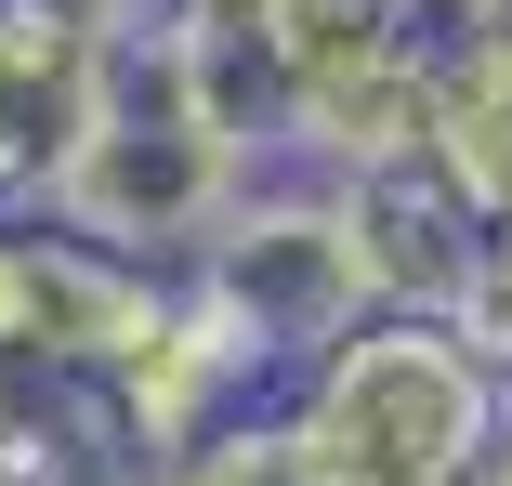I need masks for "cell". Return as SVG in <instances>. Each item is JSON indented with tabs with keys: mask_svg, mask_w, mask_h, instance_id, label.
I'll return each instance as SVG.
<instances>
[{
	"mask_svg": "<svg viewBox=\"0 0 512 486\" xmlns=\"http://www.w3.org/2000/svg\"><path fill=\"white\" fill-rule=\"evenodd\" d=\"M250 171H263V132L211 92V66L171 27H106L92 40V106L40 184V224L119 250L145 276H184Z\"/></svg>",
	"mask_w": 512,
	"mask_h": 486,
	"instance_id": "obj_1",
	"label": "cell"
},
{
	"mask_svg": "<svg viewBox=\"0 0 512 486\" xmlns=\"http://www.w3.org/2000/svg\"><path fill=\"white\" fill-rule=\"evenodd\" d=\"M499 434V368L447 316H355L276 395V447L302 486H473Z\"/></svg>",
	"mask_w": 512,
	"mask_h": 486,
	"instance_id": "obj_2",
	"label": "cell"
},
{
	"mask_svg": "<svg viewBox=\"0 0 512 486\" xmlns=\"http://www.w3.org/2000/svg\"><path fill=\"white\" fill-rule=\"evenodd\" d=\"M211 303L250 329V355L289 381L316 342H342L355 316H368V276H355V237H342V198L316 171H250L237 198H224V224L197 237V263H184Z\"/></svg>",
	"mask_w": 512,
	"mask_h": 486,
	"instance_id": "obj_3",
	"label": "cell"
},
{
	"mask_svg": "<svg viewBox=\"0 0 512 486\" xmlns=\"http://www.w3.org/2000/svg\"><path fill=\"white\" fill-rule=\"evenodd\" d=\"M158 303V276L119 263V250H92L40 211H0V368H53V381H106L132 355Z\"/></svg>",
	"mask_w": 512,
	"mask_h": 486,
	"instance_id": "obj_4",
	"label": "cell"
},
{
	"mask_svg": "<svg viewBox=\"0 0 512 486\" xmlns=\"http://www.w3.org/2000/svg\"><path fill=\"white\" fill-rule=\"evenodd\" d=\"M263 355H250V329L211 303L197 276H158V303H145V329H132V355L92 381V395L119 408V434H132V460L158 473L171 447H197V434H224L237 408H263Z\"/></svg>",
	"mask_w": 512,
	"mask_h": 486,
	"instance_id": "obj_5",
	"label": "cell"
},
{
	"mask_svg": "<svg viewBox=\"0 0 512 486\" xmlns=\"http://www.w3.org/2000/svg\"><path fill=\"white\" fill-rule=\"evenodd\" d=\"M394 14H434V0H158V27L211 66V92H224L250 132L276 119V92H302L329 53H355Z\"/></svg>",
	"mask_w": 512,
	"mask_h": 486,
	"instance_id": "obj_6",
	"label": "cell"
},
{
	"mask_svg": "<svg viewBox=\"0 0 512 486\" xmlns=\"http://www.w3.org/2000/svg\"><path fill=\"white\" fill-rule=\"evenodd\" d=\"M329 198H342V237H355V276H368V303H381V316H447V303H460V276H473L486 224L460 211V184H447L434 158L342 171Z\"/></svg>",
	"mask_w": 512,
	"mask_h": 486,
	"instance_id": "obj_7",
	"label": "cell"
},
{
	"mask_svg": "<svg viewBox=\"0 0 512 486\" xmlns=\"http://www.w3.org/2000/svg\"><path fill=\"white\" fill-rule=\"evenodd\" d=\"M421 158L460 184V211H512V0H447L434 14V132Z\"/></svg>",
	"mask_w": 512,
	"mask_h": 486,
	"instance_id": "obj_8",
	"label": "cell"
},
{
	"mask_svg": "<svg viewBox=\"0 0 512 486\" xmlns=\"http://www.w3.org/2000/svg\"><path fill=\"white\" fill-rule=\"evenodd\" d=\"M92 14L66 0H0V211H40V184L92 106Z\"/></svg>",
	"mask_w": 512,
	"mask_h": 486,
	"instance_id": "obj_9",
	"label": "cell"
},
{
	"mask_svg": "<svg viewBox=\"0 0 512 486\" xmlns=\"http://www.w3.org/2000/svg\"><path fill=\"white\" fill-rule=\"evenodd\" d=\"M0 486H145V460L92 381L0 368Z\"/></svg>",
	"mask_w": 512,
	"mask_h": 486,
	"instance_id": "obj_10",
	"label": "cell"
},
{
	"mask_svg": "<svg viewBox=\"0 0 512 486\" xmlns=\"http://www.w3.org/2000/svg\"><path fill=\"white\" fill-rule=\"evenodd\" d=\"M145 486H302L289 473V447H276V408H237L224 434H197V447H171Z\"/></svg>",
	"mask_w": 512,
	"mask_h": 486,
	"instance_id": "obj_11",
	"label": "cell"
},
{
	"mask_svg": "<svg viewBox=\"0 0 512 486\" xmlns=\"http://www.w3.org/2000/svg\"><path fill=\"white\" fill-rule=\"evenodd\" d=\"M447 329L499 368V395H512V211L486 224V250H473V276H460V303H447Z\"/></svg>",
	"mask_w": 512,
	"mask_h": 486,
	"instance_id": "obj_12",
	"label": "cell"
},
{
	"mask_svg": "<svg viewBox=\"0 0 512 486\" xmlns=\"http://www.w3.org/2000/svg\"><path fill=\"white\" fill-rule=\"evenodd\" d=\"M473 486H512V395H499V434H486V460H473Z\"/></svg>",
	"mask_w": 512,
	"mask_h": 486,
	"instance_id": "obj_13",
	"label": "cell"
},
{
	"mask_svg": "<svg viewBox=\"0 0 512 486\" xmlns=\"http://www.w3.org/2000/svg\"><path fill=\"white\" fill-rule=\"evenodd\" d=\"M66 14H92V27H158V0H66Z\"/></svg>",
	"mask_w": 512,
	"mask_h": 486,
	"instance_id": "obj_14",
	"label": "cell"
},
{
	"mask_svg": "<svg viewBox=\"0 0 512 486\" xmlns=\"http://www.w3.org/2000/svg\"><path fill=\"white\" fill-rule=\"evenodd\" d=\"M434 14H447V0H434Z\"/></svg>",
	"mask_w": 512,
	"mask_h": 486,
	"instance_id": "obj_15",
	"label": "cell"
}]
</instances>
